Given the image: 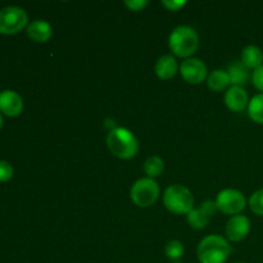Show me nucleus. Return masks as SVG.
<instances>
[{
    "instance_id": "obj_1",
    "label": "nucleus",
    "mask_w": 263,
    "mask_h": 263,
    "mask_svg": "<svg viewBox=\"0 0 263 263\" xmlns=\"http://www.w3.org/2000/svg\"><path fill=\"white\" fill-rule=\"evenodd\" d=\"M200 263H225L231 253L229 241L221 235H208L198 246Z\"/></svg>"
},
{
    "instance_id": "obj_2",
    "label": "nucleus",
    "mask_w": 263,
    "mask_h": 263,
    "mask_svg": "<svg viewBox=\"0 0 263 263\" xmlns=\"http://www.w3.org/2000/svg\"><path fill=\"white\" fill-rule=\"evenodd\" d=\"M107 145L116 157L121 159H130L139 151L138 139L131 131L123 127H116L108 134Z\"/></svg>"
},
{
    "instance_id": "obj_3",
    "label": "nucleus",
    "mask_w": 263,
    "mask_h": 263,
    "mask_svg": "<svg viewBox=\"0 0 263 263\" xmlns=\"http://www.w3.org/2000/svg\"><path fill=\"white\" fill-rule=\"evenodd\" d=\"M168 45L175 55L189 58L199 46V36L190 26H179L170 35Z\"/></svg>"
},
{
    "instance_id": "obj_4",
    "label": "nucleus",
    "mask_w": 263,
    "mask_h": 263,
    "mask_svg": "<svg viewBox=\"0 0 263 263\" xmlns=\"http://www.w3.org/2000/svg\"><path fill=\"white\" fill-rule=\"evenodd\" d=\"M163 204L175 215H187L194 208V195L182 185H171L164 192Z\"/></svg>"
},
{
    "instance_id": "obj_5",
    "label": "nucleus",
    "mask_w": 263,
    "mask_h": 263,
    "mask_svg": "<svg viewBox=\"0 0 263 263\" xmlns=\"http://www.w3.org/2000/svg\"><path fill=\"white\" fill-rule=\"evenodd\" d=\"M131 199L138 207H151L159 195V186L154 179H140L131 187Z\"/></svg>"
},
{
    "instance_id": "obj_6",
    "label": "nucleus",
    "mask_w": 263,
    "mask_h": 263,
    "mask_svg": "<svg viewBox=\"0 0 263 263\" xmlns=\"http://www.w3.org/2000/svg\"><path fill=\"white\" fill-rule=\"evenodd\" d=\"M27 25V13L21 7H4L0 9V32L15 33Z\"/></svg>"
},
{
    "instance_id": "obj_7",
    "label": "nucleus",
    "mask_w": 263,
    "mask_h": 263,
    "mask_svg": "<svg viewBox=\"0 0 263 263\" xmlns=\"http://www.w3.org/2000/svg\"><path fill=\"white\" fill-rule=\"evenodd\" d=\"M216 205L226 215H238L246 208V197L236 189H225L218 193Z\"/></svg>"
},
{
    "instance_id": "obj_8",
    "label": "nucleus",
    "mask_w": 263,
    "mask_h": 263,
    "mask_svg": "<svg viewBox=\"0 0 263 263\" xmlns=\"http://www.w3.org/2000/svg\"><path fill=\"white\" fill-rule=\"evenodd\" d=\"M182 79L193 85L202 84L207 77V66L198 58H187L180 67Z\"/></svg>"
},
{
    "instance_id": "obj_9",
    "label": "nucleus",
    "mask_w": 263,
    "mask_h": 263,
    "mask_svg": "<svg viewBox=\"0 0 263 263\" xmlns=\"http://www.w3.org/2000/svg\"><path fill=\"white\" fill-rule=\"evenodd\" d=\"M217 210L216 202L213 200H205L202 203L199 208H193L189 213H187V222L192 228L202 230L210 222V218L213 213Z\"/></svg>"
},
{
    "instance_id": "obj_10",
    "label": "nucleus",
    "mask_w": 263,
    "mask_h": 263,
    "mask_svg": "<svg viewBox=\"0 0 263 263\" xmlns=\"http://www.w3.org/2000/svg\"><path fill=\"white\" fill-rule=\"evenodd\" d=\"M249 231H251V221L243 215L233 216L226 225V236L231 241H241L248 236Z\"/></svg>"
},
{
    "instance_id": "obj_11",
    "label": "nucleus",
    "mask_w": 263,
    "mask_h": 263,
    "mask_svg": "<svg viewBox=\"0 0 263 263\" xmlns=\"http://www.w3.org/2000/svg\"><path fill=\"white\" fill-rule=\"evenodd\" d=\"M23 109V100L13 90L0 91V110L7 116H18Z\"/></svg>"
},
{
    "instance_id": "obj_12",
    "label": "nucleus",
    "mask_w": 263,
    "mask_h": 263,
    "mask_svg": "<svg viewBox=\"0 0 263 263\" xmlns=\"http://www.w3.org/2000/svg\"><path fill=\"white\" fill-rule=\"evenodd\" d=\"M225 104L233 112H241L248 107V94L240 86H231L225 94Z\"/></svg>"
},
{
    "instance_id": "obj_13",
    "label": "nucleus",
    "mask_w": 263,
    "mask_h": 263,
    "mask_svg": "<svg viewBox=\"0 0 263 263\" xmlns=\"http://www.w3.org/2000/svg\"><path fill=\"white\" fill-rule=\"evenodd\" d=\"M177 62L174 58V55H162L161 58L157 61L156 66H154V71L156 74L162 80H170L177 73Z\"/></svg>"
},
{
    "instance_id": "obj_14",
    "label": "nucleus",
    "mask_w": 263,
    "mask_h": 263,
    "mask_svg": "<svg viewBox=\"0 0 263 263\" xmlns=\"http://www.w3.org/2000/svg\"><path fill=\"white\" fill-rule=\"evenodd\" d=\"M53 30L46 21L35 20L27 26V35L37 43H45L50 39Z\"/></svg>"
},
{
    "instance_id": "obj_15",
    "label": "nucleus",
    "mask_w": 263,
    "mask_h": 263,
    "mask_svg": "<svg viewBox=\"0 0 263 263\" xmlns=\"http://www.w3.org/2000/svg\"><path fill=\"white\" fill-rule=\"evenodd\" d=\"M229 77H230V82L233 86H240L243 87L247 82L251 79V72L249 68L243 63V62H233L229 66L228 69Z\"/></svg>"
},
{
    "instance_id": "obj_16",
    "label": "nucleus",
    "mask_w": 263,
    "mask_h": 263,
    "mask_svg": "<svg viewBox=\"0 0 263 263\" xmlns=\"http://www.w3.org/2000/svg\"><path fill=\"white\" fill-rule=\"evenodd\" d=\"M241 62L249 69H257L263 64V53L261 49L256 45H248L241 51Z\"/></svg>"
},
{
    "instance_id": "obj_17",
    "label": "nucleus",
    "mask_w": 263,
    "mask_h": 263,
    "mask_svg": "<svg viewBox=\"0 0 263 263\" xmlns=\"http://www.w3.org/2000/svg\"><path fill=\"white\" fill-rule=\"evenodd\" d=\"M207 84L210 89L213 90V91H223V90L228 89L231 85L228 71L216 69V71L211 72V74L208 76Z\"/></svg>"
},
{
    "instance_id": "obj_18",
    "label": "nucleus",
    "mask_w": 263,
    "mask_h": 263,
    "mask_svg": "<svg viewBox=\"0 0 263 263\" xmlns=\"http://www.w3.org/2000/svg\"><path fill=\"white\" fill-rule=\"evenodd\" d=\"M164 170V162L161 157L158 156H152L144 163V171L148 175L149 179H154L158 177L159 175L163 172Z\"/></svg>"
},
{
    "instance_id": "obj_19",
    "label": "nucleus",
    "mask_w": 263,
    "mask_h": 263,
    "mask_svg": "<svg viewBox=\"0 0 263 263\" xmlns=\"http://www.w3.org/2000/svg\"><path fill=\"white\" fill-rule=\"evenodd\" d=\"M248 115L253 121L263 123V94L254 95L248 104Z\"/></svg>"
},
{
    "instance_id": "obj_20",
    "label": "nucleus",
    "mask_w": 263,
    "mask_h": 263,
    "mask_svg": "<svg viewBox=\"0 0 263 263\" xmlns=\"http://www.w3.org/2000/svg\"><path fill=\"white\" fill-rule=\"evenodd\" d=\"M164 253L170 259H180L184 254V246L179 240H171L167 243Z\"/></svg>"
},
{
    "instance_id": "obj_21",
    "label": "nucleus",
    "mask_w": 263,
    "mask_h": 263,
    "mask_svg": "<svg viewBox=\"0 0 263 263\" xmlns=\"http://www.w3.org/2000/svg\"><path fill=\"white\" fill-rule=\"evenodd\" d=\"M249 207L253 213L263 216V189L257 190L256 193L252 194L251 199H249Z\"/></svg>"
},
{
    "instance_id": "obj_22",
    "label": "nucleus",
    "mask_w": 263,
    "mask_h": 263,
    "mask_svg": "<svg viewBox=\"0 0 263 263\" xmlns=\"http://www.w3.org/2000/svg\"><path fill=\"white\" fill-rule=\"evenodd\" d=\"M13 167L7 161H0V181H7L12 179Z\"/></svg>"
},
{
    "instance_id": "obj_23",
    "label": "nucleus",
    "mask_w": 263,
    "mask_h": 263,
    "mask_svg": "<svg viewBox=\"0 0 263 263\" xmlns=\"http://www.w3.org/2000/svg\"><path fill=\"white\" fill-rule=\"evenodd\" d=\"M252 81L257 89L263 91V64L257 69H254V72L252 73Z\"/></svg>"
},
{
    "instance_id": "obj_24",
    "label": "nucleus",
    "mask_w": 263,
    "mask_h": 263,
    "mask_svg": "<svg viewBox=\"0 0 263 263\" xmlns=\"http://www.w3.org/2000/svg\"><path fill=\"white\" fill-rule=\"evenodd\" d=\"M125 4L131 10H134V12H140V10H143L148 5V0H133V2L131 0H126Z\"/></svg>"
},
{
    "instance_id": "obj_25",
    "label": "nucleus",
    "mask_w": 263,
    "mask_h": 263,
    "mask_svg": "<svg viewBox=\"0 0 263 263\" xmlns=\"http://www.w3.org/2000/svg\"><path fill=\"white\" fill-rule=\"evenodd\" d=\"M162 4H163L168 10H174V12H176V10L181 9V8L186 4V2H185V0H181V2H176V0H174V2H172V0H163Z\"/></svg>"
},
{
    "instance_id": "obj_26",
    "label": "nucleus",
    "mask_w": 263,
    "mask_h": 263,
    "mask_svg": "<svg viewBox=\"0 0 263 263\" xmlns=\"http://www.w3.org/2000/svg\"><path fill=\"white\" fill-rule=\"evenodd\" d=\"M2 126H3V117L2 115H0V128H2Z\"/></svg>"
},
{
    "instance_id": "obj_27",
    "label": "nucleus",
    "mask_w": 263,
    "mask_h": 263,
    "mask_svg": "<svg viewBox=\"0 0 263 263\" xmlns=\"http://www.w3.org/2000/svg\"><path fill=\"white\" fill-rule=\"evenodd\" d=\"M174 263H179V262H174Z\"/></svg>"
}]
</instances>
